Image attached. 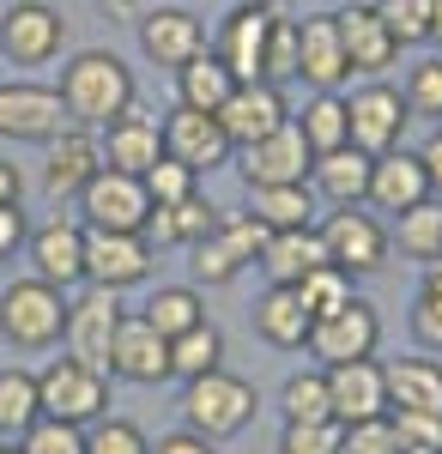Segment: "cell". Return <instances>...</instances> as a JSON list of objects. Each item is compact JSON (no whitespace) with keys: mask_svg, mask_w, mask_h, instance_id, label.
Wrapping results in <instances>:
<instances>
[{"mask_svg":"<svg viewBox=\"0 0 442 454\" xmlns=\"http://www.w3.org/2000/svg\"><path fill=\"white\" fill-rule=\"evenodd\" d=\"M19 200H25V176H19V164L0 158V207H19Z\"/></svg>","mask_w":442,"mask_h":454,"instance_id":"11a10c76","label":"cell"},{"mask_svg":"<svg viewBox=\"0 0 442 454\" xmlns=\"http://www.w3.org/2000/svg\"><path fill=\"white\" fill-rule=\"evenodd\" d=\"M370 164L358 145H340V152H321L315 164H309V188H315V200H328V207H364V194H370Z\"/></svg>","mask_w":442,"mask_h":454,"instance_id":"484cf974","label":"cell"},{"mask_svg":"<svg viewBox=\"0 0 442 454\" xmlns=\"http://www.w3.org/2000/svg\"><path fill=\"white\" fill-rule=\"evenodd\" d=\"M152 261H158V248L134 231H85V285L128 291L152 273Z\"/></svg>","mask_w":442,"mask_h":454,"instance_id":"4fadbf2b","label":"cell"},{"mask_svg":"<svg viewBox=\"0 0 442 454\" xmlns=\"http://www.w3.org/2000/svg\"><path fill=\"white\" fill-rule=\"evenodd\" d=\"M315 231H321V243H328V261L345 267L351 279H364V273H382V267H388V231H382L375 212L340 207V212H328Z\"/></svg>","mask_w":442,"mask_h":454,"instance_id":"ba28073f","label":"cell"},{"mask_svg":"<svg viewBox=\"0 0 442 454\" xmlns=\"http://www.w3.org/2000/svg\"><path fill=\"white\" fill-rule=\"evenodd\" d=\"M340 442H345V424L340 419L285 424V430H279V454H340Z\"/></svg>","mask_w":442,"mask_h":454,"instance_id":"ee69618b","label":"cell"},{"mask_svg":"<svg viewBox=\"0 0 442 454\" xmlns=\"http://www.w3.org/2000/svg\"><path fill=\"white\" fill-rule=\"evenodd\" d=\"M328 406L340 424H364V419H388V370L375 357L358 364H334L328 370Z\"/></svg>","mask_w":442,"mask_h":454,"instance_id":"d6986e66","label":"cell"},{"mask_svg":"<svg viewBox=\"0 0 442 454\" xmlns=\"http://www.w3.org/2000/svg\"><path fill=\"white\" fill-rule=\"evenodd\" d=\"M261 79H267V85H279V91H285V85L297 79V19H291V12H279V19H272L267 61H261Z\"/></svg>","mask_w":442,"mask_h":454,"instance_id":"b9f144b4","label":"cell"},{"mask_svg":"<svg viewBox=\"0 0 442 454\" xmlns=\"http://www.w3.org/2000/svg\"><path fill=\"white\" fill-rule=\"evenodd\" d=\"M297 297H304V309L315 315V321H328L334 309H345V303L358 297V279H351L345 267H315V273L297 285Z\"/></svg>","mask_w":442,"mask_h":454,"instance_id":"8d00e7d4","label":"cell"},{"mask_svg":"<svg viewBox=\"0 0 442 454\" xmlns=\"http://www.w3.org/2000/svg\"><path fill=\"white\" fill-rule=\"evenodd\" d=\"M85 454H152V442H146V430L128 424V419H98L85 430Z\"/></svg>","mask_w":442,"mask_h":454,"instance_id":"bcb514c9","label":"cell"},{"mask_svg":"<svg viewBox=\"0 0 442 454\" xmlns=\"http://www.w3.org/2000/svg\"><path fill=\"white\" fill-rule=\"evenodd\" d=\"M67 128L73 121H67V104H61L55 85H31V79L6 85L0 79V140L49 145V140H61Z\"/></svg>","mask_w":442,"mask_h":454,"instance_id":"8992f818","label":"cell"},{"mask_svg":"<svg viewBox=\"0 0 442 454\" xmlns=\"http://www.w3.org/2000/svg\"><path fill=\"white\" fill-rule=\"evenodd\" d=\"M0 454H19V442H0Z\"/></svg>","mask_w":442,"mask_h":454,"instance_id":"91938a15","label":"cell"},{"mask_svg":"<svg viewBox=\"0 0 442 454\" xmlns=\"http://www.w3.org/2000/svg\"><path fill=\"white\" fill-rule=\"evenodd\" d=\"M146 321L164 333V340H176V333H188V327H201L206 321V297L194 291V285H158L152 297H146Z\"/></svg>","mask_w":442,"mask_h":454,"instance_id":"1f68e13d","label":"cell"},{"mask_svg":"<svg viewBox=\"0 0 442 454\" xmlns=\"http://www.w3.org/2000/svg\"><path fill=\"white\" fill-rule=\"evenodd\" d=\"M424 297H442V261H424V279H418Z\"/></svg>","mask_w":442,"mask_h":454,"instance_id":"9f6ffc18","label":"cell"},{"mask_svg":"<svg viewBox=\"0 0 442 454\" xmlns=\"http://www.w3.org/2000/svg\"><path fill=\"white\" fill-rule=\"evenodd\" d=\"M188 267H194V279H201V285H231L249 261H242V248L231 243L218 224H212V237H201V243H194V261H188Z\"/></svg>","mask_w":442,"mask_h":454,"instance_id":"74e56055","label":"cell"},{"mask_svg":"<svg viewBox=\"0 0 442 454\" xmlns=\"http://www.w3.org/2000/svg\"><path fill=\"white\" fill-rule=\"evenodd\" d=\"M406 98L394 91V85H382V79H370V85H358L351 98H345V128H351V145L364 152V158H382V152H394L400 145V134H406Z\"/></svg>","mask_w":442,"mask_h":454,"instance_id":"9c48e42d","label":"cell"},{"mask_svg":"<svg viewBox=\"0 0 442 454\" xmlns=\"http://www.w3.org/2000/svg\"><path fill=\"white\" fill-rule=\"evenodd\" d=\"M272 19H279V6H272V0H242V6H231V12H225L212 55L231 67V79H237V85H255V79H261Z\"/></svg>","mask_w":442,"mask_h":454,"instance_id":"30bf717a","label":"cell"},{"mask_svg":"<svg viewBox=\"0 0 442 454\" xmlns=\"http://www.w3.org/2000/svg\"><path fill=\"white\" fill-rule=\"evenodd\" d=\"M98 152H103V170H122V176H146L158 158H164V121L152 109H122L109 128L98 134Z\"/></svg>","mask_w":442,"mask_h":454,"instance_id":"2e32d148","label":"cell"},{"mask_svg":"<svg viewBox=\"0 0 442 454\" xmlns=\"http://www.w3.org/2000/svg\"><path fill=\"white\" fill-rule=\"evenodd\" d=\"M388 370V412H437L442 419V364L437 357H400Z\"/></svg>","mask_w":442,"mask_h":454,"instance_id":"f1b7e54d","label":"cell"},{"mask_svg":"<svg viewBox=\"0 0 442 454\" xmlns=\"http://www.w3.org/2000/svg\"><path fill=\"white\" fill-rule=\"evenodd\" d=\"M430 43H442V0H430Z\"/></svg>","mask_w":442,"mask_h":454,"instance_id":"6f0895ef","label":"cell"},{"mask_svg":"<svg viewBox=\"0 0 442 454\" xmlns=\"http://www.w3.org/2000/svg\"><path fill=\"white\" fill-rule=\"evenodd\" d=\"M261 412V400H255V382H242L231 370H212L201 382H188L182 394V424L206 436V442H225V436H242L249 424Z\"/></svg>","mask_w":442,"mask_h":454,"instance_id":"3957f363","label":"cell"},{"mask_svg":"<svg viewBox=\"0 0 442 454\" xmlns=\"http://www.w3.org/2000/svg\"><path fill=\"white\" fill-rule=\"evenodd\" d=\"M412 340L424 351H442V297H412Z\"/></svg>","mask_w":442,"mask_h":454,"instance_id":"f907efd6","label":"cell"},{"mask_svg":"<svg viewBox=\"0 0 442 454\" xmlns=\"http://www.w3.org/2000/svg\"><path fill=\"white\" fill-rule=\"evenodd\" d=\"M334 19H340V43H345V67H351V73L375 79L382 67H394L400 49H394L388 25L375 19V6H358V0H351V6H340Z\"/></svg>","mask_w":442,"mask_h":454,"instance_id":"d4e9b609","label":"cell"},{"mask_svg":"<svg viewBox=\"0 0 442 454\" xmlns=\"http://www.w3.org/2000/svg\"><path fill=\"white\" fill-rule=\"evenodd\" d=\"M375 19L388 25L394 49H418V43H430V0H375Z\"/></svg>","mask_w":442,"mask_h":454,"instance_id":"ab89813d","label":"cell"},{"mask_svg":"<svg viewBox=\"0 0 442 454\" xmlns=\"http://www.w3.org/2000/svg\"><path fill=\"white\" fill-rule=\"evenodd\" d=\"M43 419V400H36V376L31 370H0V436L6 442H19L31 424Z\"/></svg>","mask_w":442,"mask_h":454,"instance_id":"836d02e7","label":"cell"},{"mask_svg":"<svg viewBox=\"0 0 442 454\" xmlns=\"http://www.w3.org/2000/svg\"><path fill=\"white\" fill-rule=\"evenodd\" d=\"M309 327H315V315L304 309L297 285H267V297L255 303V333H261L272 351H304Z\"/></svg>","mask_w":442,"mask_h":454,"instance_id":"83f0119b","label":"cell"},{"mask_svg":"<svg viewBox=\"0 0 442 454\" xmlns=\"http://www.w3.org/2000/svg\"><path fill=\"white\" fill-rule=\"evenodd\" d=\"M309 164H315V152H309L304 128L297 121H285L279 134H267V140L242 145V182L249 188H291V182H309Z\"/></svg>","mask_w":442,"mask_h":454,"instance_id":"9a60e30c","label":"cell"},{"mask_svg":"<svg viewBox=\"0 0 442 454\" xmlns=\"http://www.w3.org/2000/svg\"><path fill=\"white\" fill-rule=\"evenodd\" d=\"M255 267H261L272 285H304L315 267H334V261H328L321 231L309 224V231H267V248H261Z\"/></svg>","mask_w":442,"mask_h":454,"instance_id":"4316f807","label":"cell"},{"mask_svg":"<svg viewBox=\"0 0 442 454\" xmlns=\"http://www.w3.org/2000/svg\"><path fill=\"white\" fill-rule=\"evenodd\" d=\"M164 158L188 164L194 176L231 164V140L218 128V115H201V109H170L164 115Z\"/></svg>","mask_w":442,"mask_h":454,"instance_id":"ffe728a7","label":"cell"},{"mask_svg":"<svg viewBox=\"0 0 442 454\" xmlns=\"http://www.w3.org/2000/svg\"><path fill=\"white\" fill-rule=\"evenodd\" d=\"M375 346H382V315H375V303H364V297H351L345 309H334L328 321H315L309 327V357H321V370H334V364H358V357H375Z\"/></svg>","mask_w":442,"mask_h":454,"instance_id":"8fae6325","label":"cell"},{"mask_svg":"<svg viewBox=\"0 0 442 454\" xmlns=\"http://www.w3.org/2000/svg\"><path fill=\"white\" fill-rule=\"evenodd\" d=\"M400 248L412 261H442V200L400 212Z\"/></svg>","mask_w":442,"mask_h":454,"instance_id":"f35d334b","label":"cell"},{"mask_svg":"<svg viewBox=\"0 0 442 454\" xmlns=\"http://www.w3.org/2000/svg\"><path fill=\"white\" fill-rule=\"evenodd\" d=\"M418 164H424V176H430V194L442 200V128H437L424 145H418Z\"/></svg>","mask_w":442,"mask_h":454,"instance_id":"f5cc1de1","label":"cell"},{"mask_svg":"<svg viewBox=\"0 0 442 454\" xmlns=\"http://www.w3.org/2000/svg\"><path fill=\"white\" fill-rule=\"evenodd\" d=\"M25 243H31V267L43 285H55V291L85 285V224L79 218H49Z\"/></svg>","mask_w":442,"mask_h":454,"instance_id":"ac0fdd59","label":"cell"},{"mask_svg":"<svg viewBox=\"0 0 442 454\" xmlns=\"http://www.w3.org/2000/svg\"><path fill=\"white\" fill-rule=\"evenodd\" d=\"M279 412H285V424L334 419V406H328V370H297V376H285V387H279Z\"/></svg>","mask_w":442,"mask_h":454,"instance_id":"d590c367","label":"cell"},{"mask_svg":"<svg viewBox=\"0 0 442 454\" xmlns=\"http://www.w3.org/2000/svg\"><path fill=\"white\" fill-rule=\"evenodd\" d=\"M170 212V231H176V248H194L201 237H212V224H218V207L206 200V194H188V200H176Z\"/></svg>","mask_w":442,"mask_h":454,"instance_id":"7dc6e473","label":"cell"},{"mask_svg":"<svg viewBox=\"0 0 442 454\" xmlns=\"http://www.w3.org/2000/svg\"><path fill=\"white\" fill-rule=\"evenodd\" d=\"M152 454H218V442H206V436H194V430L182 424V430H170V436H158Z\"/></svg>","mask_w":442,"mask_h":454,"instance_id":"816d5d0a","label":"cell"},{"mask_svg":"<svg viewBox=\"0 0 442 454\" xmlns=\"http://www.w3.org/2000/svg\"><path fill=\"white\" fill-rule=\"evenodd\" d=\"M340 454H406V449L394 436V419H364V424H345Z\"/></svg>","mask_w":442,"mask_h":454,"instance_id":"681fc988","label":"cell"},{"mask_svg":"<svg viewBox=\"0 0 442 454\" xmlns=\"http://www.w3.org/2000/svg\"><path fill=\"white\" fill-rule=\"evenodd\" d=\"M109 376H122V382H134V387L170 382V340L146 315H122V327L109 340Z\"/></svg>","mask_w":442,"mask_h":454,"instance_id":"5bb4252c","label":"cell"},{"mask_svg":"<svg viewBox=\"0 0 442 454\" xmlns=\"http://www.w3.org/2000/svg\"><path fill=\"white\" fill-rule=\"evenodd\" d=\"M249 212L267 231H309L315 224V188L291 182V188H249Z\"/></svg>","mask_w":442,"mask_h":454,"instance_id":"4dcf8cb0","label":"cell"},{"mask_svg":"<svg viewBox=\"0 0 442 454\" xmlns=\"http://www.w3.org/2000/svg\"><path fill=\"white\" fill-rule=\"evenodd\" d=\"M146 182V194H152V207H176V200H188V194H201V176L188 170V164H176V158H158L152 170L139 176Z\"/></svg>","mask_w":442,"mask_h":454,"instance_id":"7bdbcfd3","label":"cell"},{"mask_svg":"<svg viewBox=\"0 0 442 454\" xmlns=\"http://www.w3.org/2000/svg\"><path fill=\"white\" fill-rule=\"evenodd\" d=\"M0 67H6V61H0Z\"/></svg>","mask_w":442,"mask_h":454,"instance_id":"94428289","label":"cell"},{"mask_svg":"<svg viewBox=\"0 0 442 454\" xmlns=\"http://www.w3.org/2000/svg\"><path fill=\"white\" fill-rule=\"evenodd\" d=\"M152 218V194L139 176H122V170H98L85 188H79V224L85 231H146Z\"/></svg>","mask_w":442,"mask_h":454,"instance_id":"52a82bcc","label":"cell"},{"mask_svg":"<svg viewBox=\"0 0 442 454\" xmlns=\"http://www.w3.org/2000/svg\"><path fill=\"white\" fill-rule=\"evenodd\" d=\"M297 79H309L315 91H340L351 67H345V43L334 12H309L297 19Z\"/></svg>","mask_w":442,"mask_h":454,"instance_id":"7402d4cb","label":"cell"},{"mask_svg":"<svg viewBox=\"0 0 442 454\" xmlns=\"http://www.w3.org/2000/svg\"><path fill=\"white\" fill-rule=\"evenodd\" d=\"M122 291H103V285H85L79 297L67 303V357L91 364L109 376V340L122 327Z\"/></svg>","mask_w":442,"mask_h":454,"instance_id":"7c38bea8","label":"cell"},{"mask_svg":"<svg viewBox=\"0 0 442 454\" xmlns=\"http://www.w3.org/2000/svg\"><path fill=\"white\" fill-rule=\"evenodd\" d=\"M67 43V19L49 6V0H12L0 12V61L12 67H43L55 61Z\"/></svg>","mask_w":442,"mask_h":454,"instance_id":"5b68a950","label":"cell"},{"mask_svg":"<svg viewBox=\"0 0 442 454\" xmlns=\"http://www.w3.org/2000/svg\"><path fill=\"white\" fill-rule=\"evenodd\" d=\"M61 104L67 121L85 134H103L122 109H134V67L115 55V49H79L67 67H61Z\"/></svg>","mask_w":442,"mask_h":454,"instance_id":"6da1fadb","label":"cell"},{"mask_svg":"<svg viewBox=\"0 0 442 454\" xmlns=\"http://www.w3.org/2000/svg\"><path fill=\"white\" fill-rule=\"evenodd\" d=\"M297 128H304L309 152L321 158V152H340V145H351V128H345V98L340 91H315V104L304 109V115H291Z\"/></svg>","mask_w":442,"mask_h":454,"instance_id":"e575fe53","label":"cell"},{"mask_svg":"<svg viewBox=\"0 0 442 454\" xmlns=\"http://www.w3.org/2000/svg\"><path fill=\"white\" fill-rule=\"evenodd\" d=\"M67 291H55V285L31 279H12L0 291V340L12 351H49L67 340Z\"/></svg>","mask_w":442,"mask_h":454,"instance_id":"7a4b0ae2","label":"cell"},{"mask_svg":"<svg viewBox=\"0 0 442 454\" xmlns=\"http://www.w3.org/2000/svg\"><path fill=\"white\" fill-rule=\"evenodd\" d=\"M98 170H103L98 134L67 128L61 140H49V158H43V194H49V200H79V188H85Z\"/></svg>","mask_w":442,"mask_h":454,"instance_id":"cb8c5ba5","label":"cell"},{"mask_svg":"<svg viewBox=\"0 0 442 454\" xmlns=\"http://www.w3.org/2000/svg\"><path fill=\"white\" fill-rule=\"evenodd\" d=\"M103 6H109V12H128V6H134V0H103Z\"/></svg>","mask_w":442,"mask_h":454,"instance_id":"680465c9","label":"cell"},{"mask_svg":"<svg viewBox=\"0 0 442 454\" xmlns=\"http://www.w3.org/2000/svg\"><path fill=\"white\" fill-rule=\"evenodd\" d=\"M36 400H43V419L91 430L98 419H109V376L79 357H55L49 370H36Z\"/></svg>","mask_w":442,"mask_h":454,"instance_id":"277c9868","label":"cell"},{"mask_svg":"<svg viewBox=\"0 0 442 454\" xmlns=\"http://www.w3.org/2000/svg\"><path fill=\"white\" fill-rule=\"evenodd\" d=\"M212 370H225V333H218L212 321H201V327H188V333L170 340V376L201 382V376H212Z\"/></svg>","mask_w":442,"mask_h":454,"instance_id":"d6a6232c","label":"cell"},{"mask_svg":"<svg viewBox=\"0 0 442 454\" xmlns=\"http://www.w3.org/2000/svg\"><path fill=\"white\" fill-rule=\"evenodd\" d=\"M231 91H237V79H231V67H225L212 49H201L188 67H176V109H201V115H218Z\"/></svg>","mask_w":442,"mask_h":454,"instance_id":"f546056e","label":"cell"},{"mask_svg":"<svg viewBox=\"0 0 442 454\" xmlns=\"http://www.w3.org/2000/svg\"><path fill=\"white\" fill-rule=\"evenodd\" d=\"M285 121H291V104H285V91H279V85H267V79L237 85V91L225 98V109H218V128H225L231 152H242V145L279 134Z\"/></svg>","mask_w":442,"mask_h":454,"instance_id":"e0dca14e","label":"cell"},{"mask_svg":"<svg viewBox=\"0 0 442 454\" xmlns=\"http://www.w3.org/2000/svg\"><path fill=\"white\" fill-rule=\"evenodd\" d=\"M394 419V436L406 454H442V419L437 412H388Z\"/></svg>","mask_w":442,"mask_h":454,"instance_id":"c3c4849f","label":"cell"},{"mask_svg":"<svg viewBox=\"0 0 442 454\" xmlns=\"http://www.w3.org/2000/svg\"><path fill=\"white\" fill-rule=\"evenodd\" d=\"M375 212H412L424 207V200H437L430 194V176H424V164H418V152H406V145H394V152H382L370 164V194H364Z\"/></svg>","mask_w":442,"mask_h":454,"instance_id":"603a6c76","label":"cell"},{"mask_svg":"<svg viewBox=\"0 0 442 454\" xmlns=\"http://www.w3.org/2000/svg\"><path fill=\"white\" fill-rule=\"evenodd\" d=\"M406 115H418V121H437L442 128V55H430V61H418V67L406 73Z\"/></svg>","mask_w":442,"mask_h":454,"instance_id":"60d3db41","label":"cell"},{"mask_svg":"<svg viewBox=\"0 0 442 454\" xmlns=\"http://www.w3.org/2000/svg\"><path fill=\"white\" fill-rule=\"evenodd\" d=\"M25 237H31V231H25V212H19V207H0V254H12Z\"/></svg>","mask_w":442,"mask_h":454,"instance_id":"db71d44e","label":"cell"},{"mask_svg":"<svg viewBox=\"0 0 442 454\" xmlns=\"http://www.w3.org/2000/svg\"><path fill=\"white\" fill-rule=\"evenodd\" d=\"M19 454H85V430L61 419H36L25 436H19Z\"/></svg>","mask_w":442,"mask_h":454,"instance_id":"f6af8a7d","label":"cell"},{"mask_svg":"<svg viewBox=\"0 0 442 454\" xmlns=\"http://www.w3.org/2000/svg\"><path fill=\"white\" fill-rule=\"evenodd\" d=\"M206 49V31L201 19L188 12V6H152L146 19H139V55L146 61H158V67H188L194 55Z\"/></svg>","mask_w":442,"mask_h":454,"instance_id":"44dd1931","label":"cell"}]
</instances>
